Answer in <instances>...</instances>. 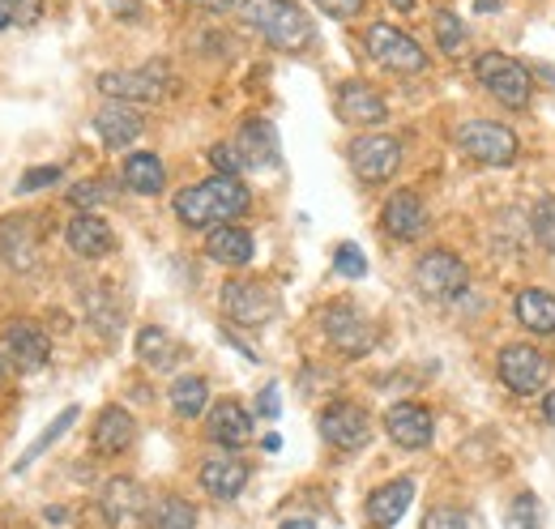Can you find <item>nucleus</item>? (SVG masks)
I'll return each instance as SVG.
<instances>
[{"label": "nucleus", "instance_id": "nucleus-1", "mask_svg": "<svg viewBox=\"0 0 555 529\" xmlns=\"http://www.w3.org/2000/svg\"><path fill=\"white\" fill-rule=\"evenodd\" d=\"M248 209V189L240 184V176H209L202 184L184 189L176 197V214L189 231H206L218 222H231Z\"/></svg>", "mask_w": 555, "mask_h": 529}, {"label": "nucleus", "instance_id": "nucleus-2", "mask_svg": "<svg viewBox=\"0 0 555 529\" xmlns=\"http://www.w3.org/2000/svg\"><path fill=\"white\" fill-rule=\"evenodd\" d=\"M240 17L278 52H304L312 43V22L295 0H244Z\"/></svg>", "mask_w": 555, "mask_h": 529}, {"label": "nucleus", "instance_id": "nucleus-3", "mask_svg": "<svg viewBox=\"0 0 555 529\" xmlns=\"http://www.w3.org/2000/svg\"><path fill=\"white\" fill-rule=\"evenodd\" d=\"M475 77H479V86H487V94L500 99L504 107H513V112L530 107V90H534L530 68L517 65L513 56H504V52H483L479 65H475Z\"/></svg>", "mask_w": 555, "mask_h": 529}, {"label": "nucleus", "instance_id": "nucleus-4", "mask_svg": "<svg viewBox=\"0 0 555 529\" xmlns=\"http://www.w3.org/2000/svg\"><path fill=\"white\" fill-rule=\"evenodd\" d=\"M453 141L462 154H470L475 163H487V167H508L517 158V132L508 125H495V120H462L453 129Z\"/></svg>", "mask_w": 555, "mask_h": 529}, {"label": "nucleus", "instance_id": "nucleus-5", "mask_svg": "<svg viewBox=\"0 0 555 529\" xmlns=\"http://www.w3.org/2000/svg\"><path fill=\"white\" fill-rule=\"evenodd\" d=\"M470 282V269L462 257H453L449 248H431L415 261V286L423 299H436V304H449L466 291Z\"/></svg>", "mask_w": 555, "mask_h": 529}, {"label": "nucleus", "instance_id": "nucleus-6", "mask_svg": "<svg viewBox=\"0 0 555 529\" xmlns=\"http://www.w3.org/2000/svg\"><path fill=\"white\" fill-rule=\"evenodd\" d=\"M500 385L517 397H534L547 380H552V354L534 350V346H504L495 359Z\"/></svg>", "mask_w": 555, "mask_h": 529}, {"label": "nucleus", "instance_id": "nucleus-7", "mask_svg": "<svg viewBox=\"0 0 555 529\" xmlns=\"http://www.w3.org/2000/svg\"><path fill=\"white\" fill-rule=\"evenodd\" d=\"M350 167L363 184H389L402 167V141L398 137H385V132H372V137H359L350 145Z\"/></svg>", "mask_w": 555, "mask_h": 529}, {"label": "nucleus", "instance_id": "nucleus-8", "mask_svg": "<svg viewBox=\"0 0 555 529\" xmlns=\"http://www.w3.org/2000/svg\"><path fill=\"white\" fill-rule=\"evenodd\" d=\"M367 52H372L376 65H385L389 73H418V68H427V52L418 48L406 30H398L389 22L367 26Z\"/></svg>", "mask_w": 555, "mask_h": 529}, {"label": "nucleus", "instance_id": "nucleus-9", "mask_svg": "<svg viewBox=\"0 0 555 529\" xmlns=\"http://www.w3.org/2000/svg\"><path fill=\"white\" fill-rule=\"evenodd\" d=\"M321 325H325L330 346H338L343 354H367V350L376 346V330H372V321H367L359 308H350V304H334V308H325V312H321Z\"/></svg>", "mask_w": 555, "mask_h": 529}, {"label": "nucleus", "instance_id": "nucleus-10", "mask_svg": "<svg viewBox=\"0 0 555 529\" xmlns=\"http://www.w3.org/2000/svg\"><path fill=\"white\" fill-rule=\"evenodd\" d=\"M321 436H325V444H334V449H343V453L363 449L367 436H372L367 410L354 405V401H334V405H325V410H321Z\"/></svg>", "mask_w": 555, "mask_h": 529}, {"label": "nucleus", "instance_id": "nucleus-11", "mask_svg": "<svg viewBox=\"0 0 555 529\" xmlns=\"http://www.w3.org/2000/svg\"><path fill=\"white\" fill-rule=\"evenodd\" d=\"M99 508H103L112 529H133L150 513V495H145V487L138 478H112L103 487V495H99Z\"/></svg>", "mask_w": 555, "mask_h": 529}, {"label": "nucleus", "instance_id": "nucleus-12", "mask_svg": "<svg viewBox=\"0 0 555 529\" xmlns=\"http://www.w3.org/2000/svg\"><path fill=\"white\" fill-rule=\"evenodd\" d=\"M222 312L235 321V325H266L278 312V299L261 286V282H227L222 286Z\"/></svg>", "mask_w": 555, "mask_h": 529}, {"label": "nucleus", "instance_id": "nucleus-13", "mask_svg": "<svg viewBox=\"0 0 555 529\" xmlns=\"http://www.w3.org/2000/svg\"><path fill=\"white\" fill-rule=\"evenodd\" d=\"M4 359L17 372H43L52 359V341L35 321H9L4 325Z\"/></svg>", "mask_w": 555, "mask_h": 529}, {"label": "nucleus", "instance_id": "nucleus-14", "mask_svg": "<svg viewBox=\"0 0 555 529\" xmlns=\"http://www.w3.org/2000/svg\"><path fill=\"white\" fill-rule=\"evenodd\" d=\"M167 73L154 68H129V73H103L99 77V90L112 99V103H158L163 99V86Z\"/></svg>", "mask_w": 555, "mask_h": 529}, {"label": "nucleus", "instance_id": "nucleus-15", "mask_svg": "<svg viewBox=\"0 0 555 529\" xmlns=\"http://www.w3.org/2000/svg\"><path fill=\"white\" fill-rule=\"evenodd\" d=\"M385 431H389V440H393L398 449H427L431 436H436V423H431V414H427L423 405L398 401V405L385 414Z\"/></svg>", "mask_w": 555, "mask_h": 529}, {"label": "nucleus", "instance_id": "nucleus-16", "mask_svg": "<svg viewBox=\"0 0 555 529\" xmlns=\"http://www.w3.org/2000/svg\"><path fill=\"white\" fill-rule=\"evenodd\" d=\"M334 103H338V120L347 125H380L389 116V103L367 81H343Z\"/></svg>", "mask_w": 555, "mask_h": 529}, {"label": "nucleus", "instance_id": "nucleus-17", "mask_svg": "<svg viewBox=\"0 0 555 529\" xmlns=\"http://www.w3.org/2000/svg\"><path fill=\"white\" fill-rule=\"evenodd\" d=\"M65 240H69V248L77 257H86V261H99V257H107L112 248H116V235H112V227L99 218V214H73L69 227H65Z\"/></svg>", "mask_w": 555, "mask_h": 529}, {"label": "nucleus", "instance_id": "nucleus-18", "mask_svg": "<svg viewBox=\"0 0 555 529\" xmlns=\"http://www.w3.org/2000/svg\"><path fill=\"white\" fill-rule=\"evenodd\" d=\"M380 222H385V231H389L393 240L411 244V240H418V235L427 231V209H423V201H418L411 189H402V193H393V197L385 201Z\"/></svg>", "mask_w": 555, "mask_h": 529}, {"label": "nucleus", "instance_id": "nucleus-19", "mask_svg": "<svg viewBox=\"0 0 555 529\" xmlns=\"http://www.w3.org/2000/svg\"><path fill=\"white\" fill-rule=\"evenodd\" d=\"M30 222L35 218H0V257L17 273L35 269V257H39V235Z\"/></svg>", "mask_w": 555, "mask_h": 529}, {"label": "nucleus", "instance_id": "nucleus-20", "mask_svg": "<svg viewBox=\"0 0 555 529\" xmlns=\"http://www.w3.org/2000/svg\"><path fill=\"white\" fill-rule=\"evenodd\" d=\"M411 500H415V482L411 478H393V482H385V487H376L367 495V521L376 529L398 526L402 513L411 508Z\"/></svg>", "mask_w": 555, "mask_h": 529}, {"label": "nucleus", "instance_id": "nucleus-21", "mask_svg": "<svg viewBox=\"0 0 555 529\" xmlns=\"http://www.w3.org/2000/svg\"><path fill=\"white\" fill-rule=\"evenodd\" d=\"M209 440L222 449H244L253 440V414L240 401H218L209 410Z\"/></svg>", "mask_w": 555, "mask_h": 529}, {"label": "nucleus", "instance_id": "nucleus-22", "mask_svg": "<svg viewBox=\"0 0 555 529\" xmlns=\"http://www.w3.org/2000/svg\"><path fill=\"white\" fill-rule=\"evenodd\" d=\"M133 436H138V423H133V414L125 410V405H107L99 418H94V449L103 453V457H120L129 444H133Z\"/></svg>", "mask_w": 555, "mask_h": 529}, {"label": "nucleus", "instance_id": "nucleus-23", "mask_svg": "<svg viewBox=\"0 0 555 529\" xmlns=\"http://www.w3.org/2000/svg\"><path fill=\"white\" fill-rule=\"evenodd\" d=\"M235 154H240V163H244V167H253V171L278 167V132H274V125L253 116V120L240 129Z\"/></svg>", "mask_w": 555, "mask_h": 529}, {"label": "nucleus", "instance_id": "nucleus-24", "mask_svg": "<svg viewBox=\"0 0 555 529\" xmlns=\"http://www.w3.org/2000/svg\"><path fill=\"white\" fill-rule=\"evenodd\" d=\"M94 132L103 137V145L125 150L141 137V112L129 103H107V107L94 112Z\"/></svg>", "mask_w": 555, "mask_h": 529}, {"label": "nucleus", "instance_id": "nucleus-25", "mask_svg": "<svg viewBox=\"0 0 555 529\" xmlns=\"http://www.w3.org/2000/svg\"><path fill=\"white\" fill-rule=\"evenodd\" d=\"M202 487L214 500H235L248 487V462H240V457H209L202 465Z\"/></svg>", "mask_w": 555, "mask_h": 529}, {"label": "nucleus", "instance_id": "nucleus-26", "mask_svg": "<svg viewBox=\"0 0 555 529\" xmlns=\"http://www.w3.org/2000/svg\"><path fill=\"white\" fill-rule=\"evenodd\" d=\"M513 312H517V321H521L526 330L539 333V337H552L555 333V295L552 291H543V286H526V291H517Z\"/></svg>", "mask_w": 555, "mask_h": 529}, {"label": "nucleus", "instance_id": "nucleus-27", "mask_svg": "<svg viewBox=\"0 0 555 529\" xmlns=\"http://www.w3.org/2000/svg\"><path fill=\"white\" fill-rule=\"evenodd\" d=\"M206 253L214 264H231V269H240V264L253 261V235L244 231V227H214L206 240Z\"/></svg>", "mask_w": 555, "mask_h": 529}, {"label": "nucleus", "instance_id": "nucleus-28", "mask_svg": "<svg viewBox=\"0 0 555 529\" xmlns=\"http://www.w3.org/2000/svg\"><path fill=\"white\" fill-rule=\"evenodd\" d=\"M125 184H129L138 197H158V193L167 189V167H163V158L150 154V150L129 154V158H125Z\"/></svg>", "mask_w": 555, "mask_h": 529}, {"label": "nucleus", "instance_id": "nucleus-29", "mask_svg": "<svg viewBox=\"0 0 555 529\" xmlns=\"http://www.w3.org/2000/svg\"><path fill=\"white\" fill-rule=\"evenodd\" d=\"M197 526V508L180 495H158L145 513V529H193Z\"/></svg>", "mask_w": 555, "mask_h": 529}, {"label": "nucleus", "instance_id": "nucleus-30", "mask_svg": "<svg viewBox=\"0 0 555 529\" xmlns=\"http://www.w3.org/2000/svg\"><path fill=\"white\" fill-rule=\"evenodd\" d=\"M206 405H209V385L202 376H180V380L171 385V410H176L180 418H197Z\"/></svg>", "mask_w": 555, "mask_h": 529}, {"label": "nucleus", "instance_id": "nucleus-31", "mask_svg": "<svg viewBox=\"0 0 555 529\" xmlns=\"http://www.w3.org/2000/svg\"><path fill=\"white\" fill-rule=\"evenodd\" d=\"M138 359L141 363H150V367H171V359H176V341L158 330V325H145V330L138 333Z\"/></svg>", "mask_w": 555, "mask_h": 529}, {"label": "nucleus", "instance_id": "nucleus-32", "mask_svg": "<svg viewBox=\"0 0 555 529\" xmlns=\"http://www.w3.org/2000/svg\"><path fill=\"white\" fill-rule=\"evenodd\" d=\"M436 39H440V52H457L466 43V22L449 9H440L436 13Z\"/></svg>", "mask_w": 555, "mask_h": 529}, {"label": "nucleus", "instance_id": "nucleus-33", "mask_svg": "<svg viewBox=\"0 0 555 529\" xmlns=\"http://www.w3.org/2000/svg\"><path fill=\"white\" fill-rule=\"evenodd\" d=\"M69 423H77V405H69V410H65V414H61V418H56V423H52V427H48V431H43V436L35 440V444H30V453H26L22 462H17V469H26V465L35 462V457H39V453H43L48 444H56V440L65 436V427H69Z\"/></svg>", "mask_w": 555, "mask_h": 529}, {"label": "nucleus", "instance_id": "nucleus-34", "mask_svg": "<svg viewBox=\"0 0 555 529\" xmlns=\"http://www.w3.org/2000/svg\"><path fill=\"white\" fill-rule=\"evenodd\" d=\"M508 529H539V500L530 491H521L508 504Z\"/></svg>", "mask_w": 555, "mask_h": 529}, {"label": "nucleus", "instance_id": "nucleus-35", "mask_svg": "<svg viewBox=\"0 0 555 529\" xmlns=\"http://www.w3.org/2000/svg\"><path fill=\"white\" fill-rule=\"evenodd\" d=\"M423 529H479V521L470 513H462V508H431L423 517Z\"/></svg>", "mask_w": 555, "mask_h": 529}, {"label": "nucleus", "instance_id": "nucleus-36", "mask_svg": "<svg viewBox=\"0 0 555 529\" xmlns=\"http://www.w3.org/2000/svg\"><path fill=\"white\" fill-rule=\"evenodd\" d=\"M534 235L547 253H555V197H543L534 205Z\"/></svg>", "mask_w": 555, "mask_h": 529}, {"label": "nucleus", "instance_id": "nucleus-37", "mask_svg": "<svg viewBox=\"0 0 555 529\" xmlns=\"http://www.w3.org/2000/svg\"><path fill=\"white\" fill-rule=\"evenodd\" d=\"M334 269H338L343 278H363V273H367V261H363V253H359L354 244H338V253H334Z\"/></svg>", "mask_w": 555, "mask_h": 529}, {"label": "nucleus", "instance_id": "nucleus-38", "mask_svg": "<svg viewBox=\"0 0 555 529\" xmlns=\"http://www.w3.org/2000/svg\"><path fill=\"white\" fill-rule=\"evenodd\" d=\"M209 163H214L218 176H240V167H244L240 154H235V145H214L209 150Z\"/></svg>", "mask_w": 555, "mask_h": 529}, {"label": "nucleus", "instance_id": "nucleus-39", "mask_svg": "<svg viewBox=\"0 0 555 529\" xmlns=\"http://www.w3.org/2000/svg\"><path fill=\"white\" fill-rule=\"evenodd\" d=\"M4 4L13 13V26H35L43 13V0H4Z\"/></svg>", "mask_w": 555, "mask_h": 529}, {"label": "nucleus", "instance_id": "nucleus-40", "mask_svg": "<svg viewBox=\"0 0 555 529\" xmlns=\"http://www.w3.org/2000/svg\"><path fill=\"white\" fill-rule=\"evenodd\" d=\"M363 4H367V0H317V9H321V13H330V17H338V22L359 17V13H363Z\"/></svg>", "mask_w": 555, "mask_h": 529}, {"label": "nucleus", "instance_id": "nucleus-41", "mask_svg": "<svg viewBox=\"0 0 555 529\" xmlns=\"http://www.w3.org/2000/svg\"><path fill=\"white\" fill-rule=\"evenodd\" d=\"M56 180H61V167H35V171L22 176V193H35V189L56 184Z\"/></svg>", "mask_w": 555, "mask_h": 529}, {"label": "nucleus", "instance_id": "nucleus-42", "mask_svg": "<svg viewBox=\"0 0 555 529\" xmlns=\"http://www.w3.org/2000/svg\"><path fill=\"white\" fill-rule=\"evenodd\" d=\"M69 201L73 205H99V201H107V193H103V184H99V180H86V184L69 189Z\"/></svg>", "mask_w": 555, "mask_h": 529}, {"label": "nucleus", "instance_id": "nucleus-43", "mask_svg": "<svg viewBox=\"0 0 555 529\" xmlns=\"http://www.w3.org/2000/svg\"><path fill=\"white\" fill-rule=\"evenodd\" d=\"M257 414H266V418H278V389L270 385L266 393L257 397Z\"/></svg>", "mask_w": 555, "mask_h": 529}, {"label": "nucleus", "instance_id": "nucleus-44", "mask_svg": "<svg viewBox=\"0 0 555 529\" xmlns=\"http://www.w3.org/2000/svg\"><path fill=\"white\" fill-rule=\"evenodd\" d=\"M282 529H317L308 517H295V521H282Z\"/></svg>", "mask_w": 555, "mask_h": 529}, {"label": "nucleus", "instance_id": "nucleus-45", "mask_svg": "<svg viewBox=\"0 0 555 529\" xmlns=\"http://www.w3.org/2000/svg\"><path fill=\"white\" fill-rule=\"evenodd\" d=\"M9 26H13V13H9V4L0 0V30H9Z\"/></svg>", "mask_w": 555, "mask_h": 529}, {"label": "nucleus", "instance_id": "nucleus-46", "mask_svg": "<svg viewBox=\"0 0 555 529\" xmlns=\"http://www.w3.org/2000/svg\"><path fill=\"white\" fill-rule=\"evenodd\" d=\"M543 414H547V423L555 427V393H547V401H543Z\"/></svg>", "mask_w": 555, "mask_h": 529}, {"label": "nucleus", "instance_id": "nucleus-47", "mask_svg": "<svg viewBox=\"0 0 555 529\" xmlns=\"http://www.w3.org/2000/svg\"><path fill=\"white\" fill-rule=\"evenodd\" d=\"M193 4H206V9H222V4H231V0H193Z\"/></svg>", "mask_w": 555, "mask_h": 529}, {"label": "nucleus", "instance_id": "nucleus-48", "mask_svg": "<svg viewBox=\"0 0 555 529\" xmlns=\"http://www.w3.org/2000/svg\"><path fill=\"white\" fill-rule=\"evenodd\" d=\"M393 9H415V0H389Z\"/></svg>", "mask_w": 555, "mask_h": 529}, {"label": "nucleus", "instance_id": "nucleus-49", "mask_svg": "<svg viewBox=\"0 0 555 529\" xmlns=\"http://www.w3.org/2000/svg\"><path fill=\"white\" fill-rule=\"evenodd\" d=\"M0 385H4V359H0Z\"/></svg>", "mask_w": 555, "mask_h": 529}]
</instances>
